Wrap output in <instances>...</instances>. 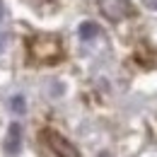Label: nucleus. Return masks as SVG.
<instances>
[{
	"label": "nucleus",
	"mask_w": 157,
	"mask_h": 157,
	"mask_svg": "<svg viewBox=\"0 0 157 157\" xmlns=\"http://www.w3.org/2000/svg\"><path fill=\"white\" fill-rule=\"evenodd\" d=\"M46 140H48V147L58 157H80L78 147H75L70 140H65L60 133H56V131H46Z\"/></svg>",
	"instance_id": "obj_1"
},
{
	"label": "nucleus",
	"mask_w": 157,
	"mask_h": 157,
	"mask_svg": "<svg viewBox=\"0 0 157 157\" xmlns=\"http://www.w3.org/2000/svg\"><path fill=\"white\" fill-rule=\"evenodd\" d=\"M99 7H101V12L109 20H121V17H126V15L133 12V7H131L128 0H99Z\"/></svg>",
	"instance_id": "obj_2"
},
{
	"label": "nucleus",
	"mask_w": 157,
	"mask_h": 157,
	"mask_svg": "<svg viewBox=\"0 0 157 157\" xmlns=\"http://www.w3.org/2000/svg\"><path fill=\"white\" fill-rule=\"evenodd\" d=\"M20 140H22V128H20V123H12V126H10V131H7L5 150H7L10 155H15V152L20 150Z\"/></svg>",
	"instance_id": "obj_3"
},
{
	"label": "nucleus",
	"mask_w": 157,
	"mask_h": 157,
	"mask_svg": "<svg viewBox=\"0 0 157 157\" xmlns=\"http://www.w3.org/2000/svg\"><path fill=\"white\" fill-rule=\"evenodd\" d=\"M97 34H99V27L94 22H82V24H80V39L90 41V39H94Z\"/></svg>",
	"instance_id": "obj_4"
},
{
	"label": "nucleus",
	"mask_w": 157,
	"mask_h": 157,
	"mask_svg": "<svg viewBox=\"0 0 157 157\" xmlns=\"http://www.w3.org/2000/svg\"><path fill=\"white\" fill-rule=\"evenodd\" d=\"M12 109H15V111H24V99L15 97V99H12Z\"/></svg>",
	"instance_id": "obj_5"
},
{
	"label": "nucleus",
	"mask_w": 157,
	"mask_h": 157,
	"mask_svg": "<svg viewBox=\"0 0 157 157\" xmlns=\"http://www.w3.org/2000/svg\"><path fill=\"white\" fill-rule=\"evenodd\" d=\"M145 2H147L150 7H155V10H157V0H145Z\"/></svg>",
	"instance_id": "obj_6"
},
{
	"label": "nucleus",
	"mask_w": 157,
	"mask_h": 157,
	"mask_svg": "<svg viewBox=\"0 0 157 157\" xmlns=\"http://www.w3.org/2000/svg\"><path fill=\"white\" fill-rule=\"evenodd\" d=\"M0 20H2V7H0Z\"/></svg>",
	"instance_id": "obj_7"
}]
</instances>
